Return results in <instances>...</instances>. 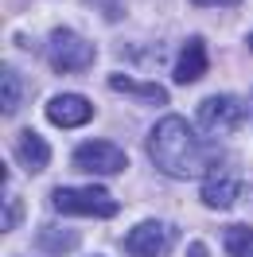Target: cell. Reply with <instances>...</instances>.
Masks as SVG:
<instances>
[{"label": "cell", "instance_id": "6da1fadb", "mask_svg": "<svg viewBox=\"0 0 253 257\" xmlns=\"http://www.w3.org/2000/svg\"><path fill=\"white\" fill-rule=\"evenodd\" d=\"M148 160L156 164L164 176L175 179H203L218 164V148L203 141L183 117H164L148 133Z\"/></svg>", "mask_w": 253, "mask_h": 257}, {"label": "cell", "instance_id": "e0dca14e", "mask_svg": "<svg viewBox=\"0 0 253 257\" xmlns=\"http://www.w3.org/2000/svg\"><path fill=\"white\" fill-rule=\"evenodd\" d=\"M187 257H210V253H206V245H203V241H195V245L187 249Z\"/></svg>", "mask_w": 253, "mask_h": 257}, {"label": "cell", "instance_id": "8fae6325", "mask_svg": "<svg viewBox=\"0 0 253 257\" xmlns=\"http://www.w3.org/2000/svg\"><path fill=\"white\" fill-rule=\"evenodd\" d=\"M109 90H117V94H125V97H141L148 105H164V101H168V90H164V86H156V82H133V78H125V74H113Z\"/></svg>", "mask_w": 253, "mask_h": 257}, {"label": "cell", "instance_id": "3957f363", "mask_svg": "<svg viewBox=\"0 0 253 257\" xmlns=\"http://www.w3.org/2000/svg\"><path fill=\"white\" fill-rule=\"evenodd\" d=\"M47 59L55 70L78 74V70H90V63H94V43L82 39L78 32H70V28H55L47 35Z\"/></svg>", "mask_w": 253, "mask_h": 257}, {"label": "cell", "instance_id": "7c38bea8", "mask_svg": "<svg viewBox=\"0 0 253 257\" xmlns=\"http://www.w3.org/2000/svg\"><path fill=\"white\" fill-rule=\"evenodd\" d=\"M74 245H78V241H74V234H70V230H55V226H47V230L39 234V249H43V253L66 257Z\"/></svg>", "mask_w": 253, "mask_h": 257}, {"label": "cell", "instance_id": "9c48e42d", "mask_svg": "<svg viewBox=\"0 0 253 257\" xmlns=\"http://www.w3.org/2000/svg\"><path fill=\"white\" fill-rule=\"evenodd\" d=\"M16 160L28 168V172H43L51 164V148H47V141L39 137V133H32V128H24L16 137Z\"/></svg>", "mask_w": 253, "mask_h": 257}, {"label": "cell", "instance_id": "ba28073f", "mask_svg": "<svg viewBox=\"0 0 253 257\" xmlns=\"http://www.w3.org/2000/svg\"><path fill=\"white\" fill-rule=\"evenodd\" d=\"M203 74H206V47H203V39H187L183 51H179V59H175L172 78L179 82V86H191V82H199Z\"/></svg>", "mask_w": 253, "mask_h": 257}, {"label": "cell", "instance_id": "9a60e30c", "mask_svg": "<svg viewBox=\"0 0 253 257\" xmlns=\"http://www.w3.org/2000/svg\"><path fill=\"white\" fill-rule=\"evenodd\" d=\"M90 4H94L105 20H121L125 16V0H90Z\"/></svg>", "mask_w": 253, "mask_h": 257}, {"label": "cell", "instance_id": "5b68a950", "mask_svg": "<svg viewBox=\"0 0 253 257\" xmlns=\"http://www.w3.org/2000/svg\"><path fill=\"white\" fill-rule=\"evenodd\" d=\"M74 168L90 176H117V172H125V152L109 141H86L74 148Z\"/></svg>", "mask_w": 253, "mask_h": 257}, {"label": "cell", "instance_id": "7a4b0ae2", "mask_svg": "<svg viewBox=\"0 0 253 257\" xmlns=\"http://www.w3.org/2000/svg\"><path fill=\"white\" fill-rule=\"evenodd\" d=\"M51 203L59 214H86V218H113L117 214V199H113L105 187H59L51 195Z\"/></svg>", "mask_w": 253, "mask_h": 257}, {"label": "cell", "instance_id": "2e32d148", "mask_svg": "<svg viewBox=\"0 0 253 257\" xmlns=\"http://www.w3.org/2000/svg\"><path fill=\"white\" fill-rule=\"evenodd\" d=\"M20 218H24V207L20 203H4V230H12V226H20Z\"/></svg>", "mask_w": 253, "mask_h": 257}, {"label": "cell", "instance_id": "ac0fdd59", "mask_svg": "<svg viewBox=\"0 0 253 257\" xmlns=\"http://www.w3.org/2000/svg\"><path fill=\"white\" fill-rule=\"evenodd\" d=\"M195 4H237V0H195Z\"/></svg>", "mask_w": 253, "mask_h": 257}, {"label": "cell", "instance_id": "4fadbf2b", "mask_svg": "<svg viewBox=\"0 0 253 257\" xmlns=\"http://www.w3.org/2000/svg\"><path fill=\"white\" fill-rule=\"evenodd\" d=\"M226 253L230 257H253V230L249 226H230L226 230Z\"/></svg>", "mask_w": 253, "mask_h": 257}, {"label": "cell", "instance_id": "52a82bcc", "mask_svg": "<svg viewBox=\"0 0 253 257\" xmlns=\"http://www.w3.org/2000/svg\"><path fill=\"white\" fill-rule=\"evenodd\" d=\"M47 121H55L59 128H78L94 121V105L78 94H59L47 101Z\"/></svg>", "mask_w": 253, "mask_h": 257}, {"label": "cell", "instance_id": "d6986e66", "mask_svg": "<svg viewBox=\"0 0 253 257\" xmlns=\"http://www.w3.org/2000/svg\"><path fill=\"white\" fill-rule=\"evenodd\" d=\"M249 47H253V35H249Z\"/></svg>", "mask_w": 253, "mask_h": 257}, {"label": "cell", "instance_id": "30bf717a", "mask_svg": "<svg viewBox=\"0 0 253 257\" xmlns=\"http://www.w3.org/2000/svg\"><path fill=\"white\" fill-rule=\"evenodd\" d=\"M241 195V183L234 176H203V203L214 210L234 207V199Z\"/></svg>", "mask_w": 253, "mask_h": 257}, {"label": "cell", "instance_id": "277c9868", "mask_svg": "<svg viewBox=\"0 0 253 257\" xmlns=\"http://www.w3.org/2000/svg\"><path fill=\"white\" fill-rule=\"evenodd\" d=\"M175 241V226L160 222V218H144L125 234V253L129 257H164L168 245Z\"/></svg>", "mask_w": 253, "mask_h": 257}, {"label": "cell", "instance_id": "8992f818", "mask_svg": "<svg viewBox=\"0 0 253 257\" xmlns=\"http://www.w3.org/2000/svg\"><path fill=\"white\" fill-rule=\"evenodd\" d=\"M199 121H203V128H237L245 121V105L234 94H214L199 101Z\"/></svg>", "mask_w": 253, "mask_h": 257}, {"label": "cell", "instance_id": "5bb4252c", "mask_svg": "<svg viewBox=\"0 0 253 257\" xmlns=\"http://www.w3.org/2000/svg\"><path fill=\"white\" fill-rule=\"evenodd\" d=\"M20 109V78L12 66H4V117H12Z\"/></svg>", "mask_w": 253, "mask_h": 257}]
</instances>
